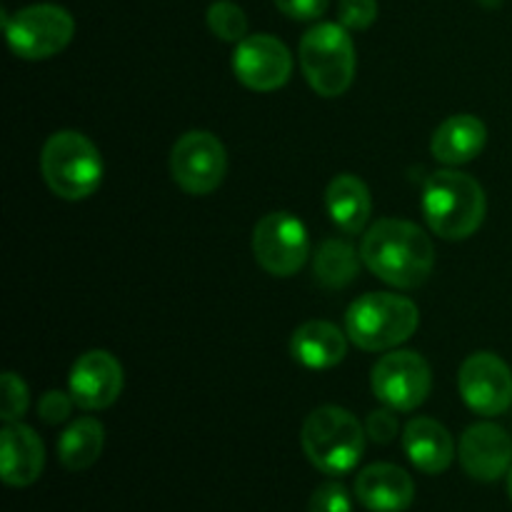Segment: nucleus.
Wrapping results in <instances>:
<instances>
[{"instance_id": "4be33fe9", "label": "nucleus", "mask_w": 512, "mask_h": 512, "mask_svg": "<svg viewBox=\"0 0 512 512\" xmlns=\"http://www.w3.org/2000/svg\"><path fill=\"white\" fill-rule=\"evenodd\" d=\"M360 270L358 250L340 238H328L318 248L313 260V275L320 285L330 290L345 288L355 280Z\"/></svg>"}, {"instance_id": "c756f323", "label": "nucleus", "mask_w": 512, "mask_h": 512, "mask_svg": "<svg viewBox=\"0 0 512 512\" xmlns=\"http://www.w3.org/2000/svg\"><path fill=\"white\" fill-rule=\"evenodd\" d=\"M508 495H510V500H512V465H510V470H508Z\"/></svg>"}, {"instance_id": "20e7f679", "label": "nucleus", "mask_w": 512, "mask_h": 512, "mask_svg": "<svg viewBox=\"0 0 512 512\" xmlns=\"http://www.w3.org/2000/svg\"><path fill=\"white\" fill-rule=\"evenodd\" d=\"M420 313L413 300L393 293H368L345 313V333L368 353L403 345L418 330Z\"/></svg>"}, {"instance_id": "f8f14e48", "label": "nucleus", "mask_w": 512, "mask_h": 512, "mask_svg": "<svg viewBox=\"0 0 512 512\" xmlns=\"http://www.w3.org/2000/svg\"><path fill=\"white\" fill-rule=\"evenodd\" d=\"M233 70L245 88L270 93L290 80L293 55L273 35H248L235 48Z\"/></svg>"}, {"instance_id": "ddd939ff", "label": "nucleus", "mask_w": 512, "mask_h": 512, "mask_svg": "<svg viewBox=\"0 0 512 512\" xmlns=\"http://www.w3.org/2000/svg\"><path fill=\"white\" fill-rule=\"evenodd\" d=\"M70 395L83 410H105L123 390V368L108 350H90L70 370Z\"/></svg>"}, {"instance_id": "0eeeda50", "label": "nucleus", "mask_w": 512, "mask_h": 512, "mask_svg": "<svg viewBox=\"0 0 512 512\" xmlns=\"http://www.w3.org/2000/svg\"><path fill=\"white\" fill-rule=\"evenodd\" d=\"M73 15L60 5L40 3L18 10L13 18L5 15V35L10 50L25 60H45L65 50L73 40Z\"/></svg>"}, {"instance_id": "f257e3e1", "label": "nucleus", "mask_w": 512, "mask_h": 512, "mask_svg": "<svg viewBox=\"0 0 512 512\" xmlns=\"http://www.w3.org/2000/svg\"><path fill=\"white\" fill-rule=\"evenodd\" d=\"M360 258L370 273L395 288H418L435 268L433 240L415 223L383 218L363 235Z\"/></svg>"}, {"instance_id": "2eb2a0df", "label": "nucleus", "mask_w": 512, "mask_h": 512, "mask_svg": "<svg viewBox=\"0 0 512 512\" xmlns=\"http://www.w3.org/2000/svg\"><path fill=\"white\" fill-rule=\"evenodd\" d=\"M355 498L370 512H405L415 500V483L393 463H375L360 470Z\"/></svg>"}, {"instance_id": "6e6552de", "label": "nucleus", "mask_w": 512, "mask_h": 512, "mask_svg": "<svg viewBox=\"0 0 512 512\" xmlns=\"http://www.w3.org/2000/svg\"><path fill=\"white\" fill-rule=\"evenodd\" d=\"M225 170H228L225 145L208 130H190L173 145L170 173L188 195L213 193L223 183Z\"/></svg>"}, {"instance_id": "dca6fc26", "label": "nucleus", "mask_w": 512, "mask_h": 512, "mask_svg": "<svg viewBox=\"0 0 512 512\" xmlns=\"http://www.w3.org/2000/svg\"><path fill=\"white\" fill-rule=\"evenodd\" d=\"M0 473L10 488H28L45 468V448L33 428L23 423H5L0 433Z\"/></svg>"}, {"instance_id": "1a4fd4ad", "label": "nucleus", "mask_w": 512, "mask_h": 512, "mask_svg": "<svg viewBox=\"0 0 512 512\" xmlns=\"http://www.w3.org/2000/svg\"><path fill=\"white\" fill-rule=\"evenodd\" d=\"M375 398L390 410L410 413L425 403L433 388V373L423 355L413 350H395L383 355L373 368Z\"/></svg>"}, {"instance_id": "7ed1b4c3", "label": "nucleus", "mask_w": 512, "mask_h": 512, "mask_svg": "<svg viewBox=\"0 0 512 512\" xmlns=\"http://www.w3.org/2000/svg\"><path fill=\"white\" fill-rule=\"evenodd\" d=\"M300 443L320 473L345 475L363 458L365 428L350 410L323 405L305 418Z\"/></svg>"}, {"instance_id": "c85d7f7f", "label": "nucleus", "mask_w": 512, "mask_h": 512, "mask_svg": "<svg viewBox=\"0 0 512 512\" xmlns=\"http://www.w3.org/2000/svg\"><path fill=\"white\" fill-rule=\"evenodd\" d=\"M275 5L293 20H318L328 10V0H275Z\"/></svg>"}, {"instance_id": "412c9836", "label": "nucleus", "mask_w": 512, "mask_h": 512, "mask_svg": "<svg viewBox=\"0 0 512 512\" xmlns=\"http://www.w3.org/2000/svg\"><path fill=\"white\" fill-rule=\"evenodd\" d=\"M105 430L100 420L80 418L63 430L58 440V460L73 473L88 470L103 453Z\"/></svg>"}, {"instance_id": "4468645a", "label": "nucleus", "mask_w": 512, "mask_h": 512, "mask_svg": "<svg viewBox=\"0 0 512 512\" xmlns=\"http://www.w3.org/2000/svg\"><path fill=\"white\" fill-rule=\"evenodd\" d=\"M460 465L480 483H495L512 465V438L495 423L470 425L460 438Z\"/></svg>"}, {"instance_id": "cd10ccee", "label": "nucleus", "mask_w": 512, "mask_h": 512, "mask_svg": "<svg viewBox=\"0 0 512 512\" xmlns=\"http://www.w3.org/2000/svg\"><path fill=\"white\" fill-rule=\"evenodd\" d=\"M365 433L375 440V443H390L398 435V420H395L393 410H373L365 420Z\"/></svg>"}, {"instance_id": "aec40b11", "label": "nucleus", "mask_w": 512, "mask_h": 512, "mask_svg": "<svg viewBox=\"0 0 512 512\" xmlns=\"http://www.w3.org/2000/svg\"><path fill=\"white\" fill-rule=\"evenodd\" d=\"M325 208L343 233L358 235L368 225L373 198L363 180L343 173L330 180L328 190H325Z\"/></svg>"}, {"instance_id": "9d476101", "label": "nucleus", "mask_w": 512, "mask_h": 512, "mask_svg": "<svg viewBox=\"0 0 512 512\" xmlns=\"http://www.w3.org/2000/svg\"><path fill=\"white\" fill-rule=\"evenodd\" d=\"M253 253L265 273L275 278H290L308 260V230L295 215L268 213L255 225Z\"/></svg>"}, {"instance_id": "f03ea898", "label": "nucleus", "mask_w": 512, "mask_h": 512, "mask_svg": "<svg viewBox=\"0 0 512 512\" xmlns=\"http://www.w3.org/2000/svg\"><path fill=\"white\" fill-rule=\"evenodd\" d=\"M485 190L470 175L438 170L425 180L423 215L430 230L445 240H465L483 225Z\"/></svg>"}, {"instance_id": "a211bd4d", "label": "nucleus", "mask_w": 512, "mask_h": 512, "mask_svg": "<svg viewBox=\"0 0 512 512\" xmlns=\"http://www.w3.org/2000/svg\"><path fill=\"white\" fill-rule=\"evenodd\" d=\"M290 350H293V358L305 368L325 370L343 363L345 353H348V340L333 323L310 320L295 330Z\"/></svg>"}, {"instance_id": "5701e85b", "label": "nucleus", "mask_w": 512, "mask_h": 512, "mask_svg": "<svg viewBox=\"0 0 512 512\" xmlns=\"http://www.w3.org/2000/svg\"><path fill=\"white\" fill-rule=\"evenodd\" d=\"M208 28L213 30V35H218L220 40H228V43H240L243 38H248V18H245L243 8H238L230 0H218L208 8Z\"/></svg>"}, {"instance_id": "bb28decb", "label": "nucleus", "mask_w": 512, "mask_h": 512, "mask_svg": "<svg viewBox=\"0 0 512 512\" xmlns=\"http://www.w3.org/2000/svg\"><path fill=\"white\" fill-rule=\"evenodd\" d=\"M73 403V395H65L60 393V390H48L38 403L40 420H45L48 425L63 423V420H68L70 413H73Z\"/></svg>"}, {"instance_id": "423d86ee", "label": "nucleus", "mask_w": 512, "mask_h": 512, "mask_svg": "<svg viewBox=\"0 0 512 512\" xmlns=\"http://www.w3.org/2000/svg\"><path fill=\"white\" fill-rule=\"evenodd\" d=\"M300 68L318 95H343L355 78V45L348 28L338 23L313 25L300 40Z\"/></svg>"}, {"instance_id": "393cba45", "label": "nucleus", "mask_w": 512, "mask_h": 512, "mask_svg": "<svg viewBox=\"0 0 512 512\" xmlns=\"http://www.w3.org/2000/svg\"><path fill=\"white\" fill-rule=\"evenodd\" d=\"M308 512H353V500H350L345 485L330 480V483H323L313 490Z\"/></svg>"}, {"instance_id": "a878e982", "label": "nucleus", "mask_w": 512, "mask_h": 512, "mask_svg": "<svg viewBox=\"0 0 512 512\" xmlns=\"http://www.w3.org/2000/svg\"><path fill=\"white\" fill-rule=\"evenodd\" d=\"M340 25L348 30H365L378 18V0H340Z\"/></svg>"}, {"instance_id": "f3484780", "label": "nucleus", "mask_w": 512, "mask_h": 512, "mask_svg": "<svg viewBox=\"0 0 512 512\" xmlns=\"http://www.w3.org/2000/svg\"><path fill=\"white\" fill-rule=\"evenodd\" d=\"M403 450L420 473L440 475L453 465L455 440L438 420L415 418L403 430Z\"/></svg>"}, {"instance_id": "39448f33", "label": "nucleus", "mask_w": 512, "mask_h": 512, "mask_svg": "<svg viewBox=\"0 0 512 512\" xmlns=\"http://www.w3.org/2000/svg\"><path fill=\"white\" fill-rule=\"evenodd\" d=\"M40 170L58 198L85 200L103 183V158L78 130L53 133L40 153Z\"/></svg>"}, {"instance_id": "6ab92c4d", "label": "nucleus", "mask_w": 512, "mask_h": 512, "mask_svg": "<svg viewBox=\"0 0 512 512\" xmlns=\"http://www.w3.org/2000/svg\"><path fill=\"white\" fill-rule=\"evenodd\" d=\"M488 140V128L475 115H453L433 135V155L445 165H463L478 158Z\"/></svg>"}, {"instance_id": "b1692460", "label": "nucleus", "mask_w": 512, "mask_h": 512, "mask_svg": "<svg viewBox=\"0 0 512 512\" xmlns=\"http://www.w3.org/2000/svg\"><path fill=\"white\" fill-rule=\"evenodd\" d=\"M30 403L28 385L15 373L3 375V398H0V418L3 423H18Z\"/></svg>"}, {"instance_id": "9b49d317", "label": "nucleus", "mask_w": 512, "mask_h": 512, "mask_svg": "<svg viewBox=\"0 0 512 512\" xmlns=\"http://www.w3.org/2000/svg\"><path fill=\"white\" fill-rule=\"evenodd\" d=\"M458 388L473 413L503 415L512 405V370L495 353H475L460 365Z\"/></svg>"}]
</instances>
